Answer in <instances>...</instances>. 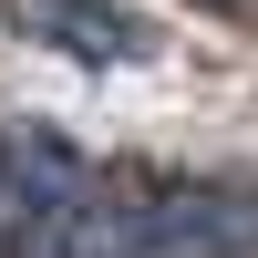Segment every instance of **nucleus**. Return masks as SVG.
Here are the masks:
<instances>
[{"label":"nucleus","mask_w":258,"mask_h":258,"mask_svg":"<svg viewBox=\"0 0 258 258\" xmlns=\"http://www.w3.org/2000/svg\"><path fill=\"white\" fill-rule=\"evenodd\" d=\"M11 21L41 41V52L83 62V73H145L165 52V31L145 11H114V0H11Z\"/></svg>","instance_id":"f257e3e1"}]
</instances>
